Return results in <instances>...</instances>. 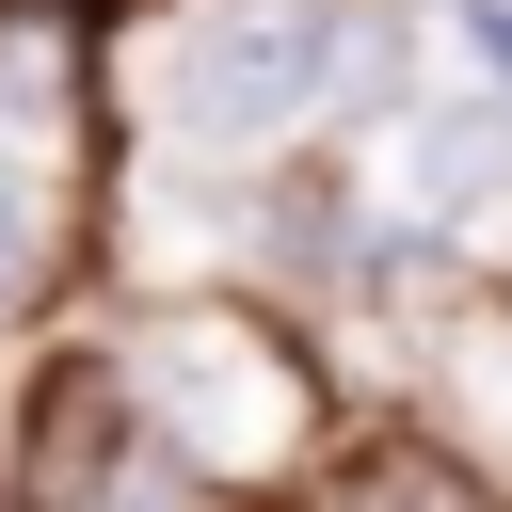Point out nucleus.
<instances>
[{
  "instance_id": "20e7f679",
  "label": "nucleus",
  "mask_w": 512,
  "mask_h": 512,
  "mask_svg": "<svg viewBox=\"0 0 512 512\" xmlns=\"http://www.w3.org/2000/svg\"><path fill=\"white\" fill-rule=\"evenodd\" d=\"M464 48H480V80L512 96V0H464Z\"/></svg>"
},
{
  "instance_id": "7ed1b4c3",
  "label": "nucleus",
  "mask_w": 512,
  "mask_h": 512,
  "mask_svg": "<svg viewBox=\"0 0 512 512\" xmlns=\"http://www.w3.org/2000/svg\"><path fill=\"white\" fill-rule=\"evenodd\" d=\"M416 192H432V208L512 192V96H448V112H416Z\"/></svg>"
},
{
  "instance_id": "39448f33",
  "label": "nucleus",
  "mask_w": 512,
  "mask_h": 512,
  "mask_svg": "<svg viewBox=\"0 0 512 512\" xmlns=\"http://www.w3.org/2000/svg\"><path fill=\"white\" fill-rule=\"evenodd\" d=\"M16 272H32V224H16V176H0V304H16Z\"/></svg>"
},
{
  "instance_id": "f257e3e1",
  "label": "nucleus",
  "mask_w": 512,
  "mask_h": 512,
  "mask_svg": "<svg viewBox=\"0 0 512 512\" xmlns=\"http://www.w3.org/2000/svg\"><path fill=\"white\" fill-rule=\"evenodd\" d=\"M112 400H128L176 464H208V480H272V464H304V432H320V384H304V352H288L256 304H144L128 352H112Z\"/></svg>"
},
{
  "instance_id": "f03ea898",
  "label": "nucleus",
  "mask_w": 512,
  "mask_h": 512,
  "mask_svg": "<svg viewBox=\"0 0 512 512\" xmlns=\"http://www.w3.org/2000/svg\"><path fill=\"white\" fill-rule=\"evenodd\" d=\"M336 80V16L320 0H192L160 48V128L192 160H256L304 128V96Z\"/></svg>"
}]
</instances>
